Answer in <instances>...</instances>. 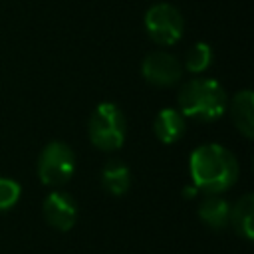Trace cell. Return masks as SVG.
Returning a JSON list of instances; mask_svg holds the SVG:
<instances>
[{"label": "cell", "instance_id": "obj_6", "mask_svg": "<svg viewBox=\"0 0 254 254\" xmlns=\"http://www.w3.org/2000/svg\"><path fill=\"white\" fill-rule=\"evenodd\" d=\"M141 73L149 83L169 87L183 77V64L169 52H151L143 60Z\"/></svg>", "mask_w": 254, "mask_h": 254}, {"label": "cell", "instance_id": "obj_15", "mask_svg": "<svg viewBox=\"0 0 254 254\" xmlns=\"http://www.w3.org/2000/svg\"><path fill=\"white\" fill-rule=\"evenodd\" d=\"M196 192H198V189L194 187V185H189V187H185V198H194L196 196Z\"/></svg>", "mask_w": 254, "mask_h": 254}, {"label": "cell", "instance_id": "obj_3", "mask_svg": "<svg viewBox=\"0 0 254 254\" xmlns=\"http://www.w3.org/2000/svg\"><path fill=\"white\" fill-rule=\"evenodd\" d=\"M87 133H89V141L101 149V151H117L123 141H125V133H127V121L123 111L111 103H99L87 123Z\"/></svg>", "mask_w": 254, "mask_h": 254}, {"label": "cell", "instance_id": "obj_1", "mask_svg": "<svg viewBox=\"0 0 254 254\" xmlns=\"http://www.w3.org/2000/svg\"><path fill=\"white\" fill-rule=\"evenodd\" d=\"M192 185L206 194H220L228 190L238 179V161L222 145L206 143L192 151L190 161Z\"/></svg>", "mask_w": 254, "mask_h": 254}, {"label": "cell", "instance_id": "obj_7", "mask_svg": "<svg viewBox=\"0 0 254 254\" xmlns=\"http://www.w3.org/2000/svg\"><path fill=\"white\" fill-rule=\"evenodd\" d=\"M44 218L46 222L62 232H67L77 218V206L71 194L64 190H54L44 200Z\"/></svg>", "mask_w": 254, "mask_h": 254}, {"label": "cell", "instance_id": "obj_12", "mask_svg": "<svg viewBox=\"0 0 254 254\" xmlns=\"http://www.w3.org/2000/svg\"><path fill=\"white\" fill-rule=\"evenodd\" d=\"M228 214H230V204L218 194H208L198 206L200 220L214 230H220L228 224Z\"/></svg>", "mask_w": 254, "mask_h": 254}, {"label": "cell", "instance_id": "obj_2", "mask_svg": "<svg viewBox=\"0 0 254 254\" xmlns=\"http://www.w3.org/2000/svg\"><path fill=\"white\" fill-rule=\"evenodd\" d=\"M179 111L196 121H214L226 111L224 87L210 77H196L179 89Z\"/></svg>", "mask_w": 254, "mask_h": 254}, {"label": "cell", "instance_id": "obj_4", "mask_svg": "<svg viewBox=\"0 0 254 254\" xmlns=\"http://www.w3.org/2000/svg\"><path fill=\"white\" fill-rule=\"evenodd\" d=\"M75 171V155L62 141L48 143L38 157V177L48 187H60L71 179Z\"/></svg>", "mask_w": 254, "mask_h": 254}, {"label": "cell", "instance_id": "obj_11", "mask_svg": "<svg viewBox=\"0 0 254 254\" xmlns=\"http://www.w3.org/2000/svg\"><path fill=\"white\" fill-rule=\"evenodd\" d=\"M101 185L109 194H115V196L125 194L129 190V187H131L129 167L119 159L107 161L103 171H101Z\"/></svg>", "mask_w": 254, "mask_h": 254}, {"label": "cell", "instance_id": "obj_14", "mask_svg": "<svg viewBox=\"0 0 254 254\" xmlns=\"http://www.w3.org/2000/svg\"><path fill=\"white\" fill-rule=\"evenodd\" d=\"M20 194H22V189L16 181L0 177V212L12 208L20 200Z\"/></svg>", "mask_w": 254, "mask_h": 254}, {"label": "cell", "instance_id": "obj_5", "mask_svg": "<svg viewBox=\"0 0 254 254\" xmlns=\"http://www.w3.org/2000/svg\"><path fill=\"white\" fill-rule=\"evenodd\" d=\"M145 28H147V32L155 44L173 46L183 38L185 22H183L181 12L175 6L167 4V2H159L147 10Z\"/></svg>", "mask_w": 254, "mask_h": 254}, {"label": "cell", "instance_id": "obj_9", "mask_svg": "<svg viewBox=\"0 0 254 254\" xmlns=\"http://www.w3.org/2000/svg\"><path fill=\"white\" fill-rule=\"evenodd\" d=\"M153 129H155V135H157V139L161 143H165V145L177 143L185 135V129H187L185 115L179 109L165 107V109H161L157 113L155 123H153Z\"/></svg>", "mask_w": 254, "mask_h": 254}, {"label": "cell", "instance_id": "obj_10", "mask_svg": "<svg viewBox=\"0 0 254 254\" xmlns=\"http://www.w3.org/2000/svg\"><path fill=\"white\" fill-rule=\"evenodd\" d=\"M228 224L246 240H252L254 236V196L250 192L242 194L232 206L228 214Z\"/></svg>", "mask_w": 254, "mask_h": 254}, {"label": "cell", "instance_id": "obj_8", "mask_svg": "<svg viewBox=\"0 0 254 254\" xmlns=\"http://www.w3.org/2000/svg\"><path fill=\"white\" fill-rule=\"evenodd\" d=\"M230 117L234 121V127L246 137H254V93L250 89H242L234 93L230 99Z\"/></svg>", "mask_w": 254, "mask_h": 254}, {"label": "cell", "instance_id": "obj_13", "mask_svg": "<svg viewBox=\"0 0 254 254\" xmlns=\"http://www.w3.org/2000/svg\"><path fill=\"white\" fill-rule=\"evenodd\" d=\"M212 48L204 42H196L189 52H187V58H185V67L190 71V73H200L204 71L210 64H212Z\"/></svg>", "mask_w": 254, "mask_h": 254}]
</instances>
